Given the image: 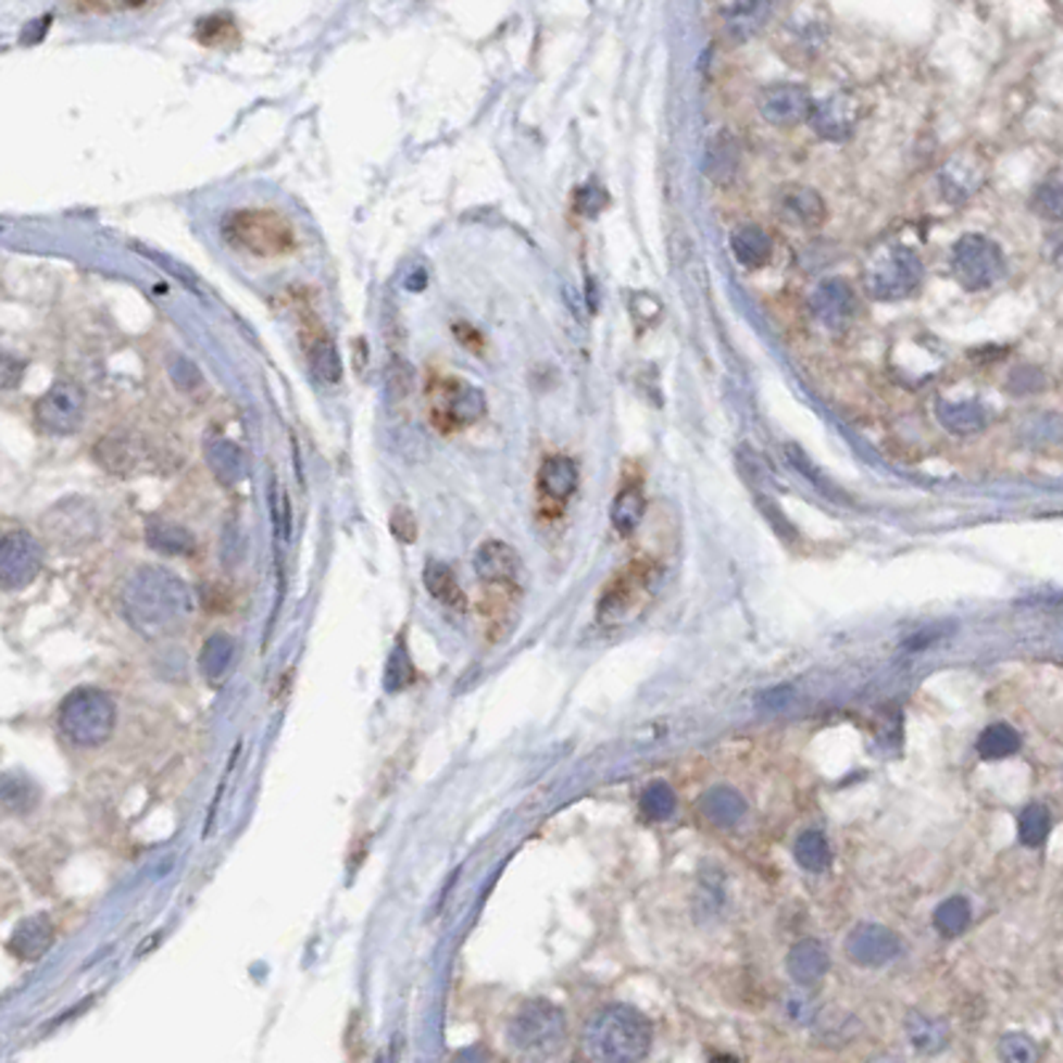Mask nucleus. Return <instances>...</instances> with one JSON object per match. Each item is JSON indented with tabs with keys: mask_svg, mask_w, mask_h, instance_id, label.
Segmentation results:
<instances>
[{
	"mask_svg": "<svg viewBox=\"0 0 1063 1063\" xmlns=\"http://www.w3.org/2000/svg\"><path fill=\"white\" fill-rule=\"evenodd\" d=\"M121 609L136 630L158 638L187 625L192 614V593L173 572L141 566L123 585Z\"/></svg>",
	"mask_w": 1063,
	"mask_h": 1063,
	"instance_id": "nucleus-1",
	"label": "nucleus"
},
{
	"mask_svg": "<svg viewBox=\"0 0 1063 1063\" xmlns=\"http://www.w3.org/2000/svg\"><path fill=\"white\" fill-rule=\"evenodd\" d=\"M583 1048L590 1061L633 1063L649 1055L652 1024L630 1005H606L590 1015L583 1031Z\"/></svg>",
	"mask_w": 1063,
	"mask_h": 1063,
	"instance_id": "nucleus-2",
	"label": "nucleus"
},
{
	"mask_svg": "<svg viewBox=\"0 0 1063 1063\" xmlns=\"http://www.w3.org/2000/svg\"><path fill=\"white\" fill-rule=\"evenodd\" d=\"M221 232L232 248L259 255V259H277L296 248L290 221L279 216L277 211H264V208H242V211L229 213Z\"/></svg>",
	"mask_w": 1063,
	"mask_h": 1063,
	"instance_id": "nucleus-3",
	"label": "nucleus"
},
{
	"mask_svg": "<svg viewBox=\"0 0 1063 1063\" xmlns=\"http://www.w3.org/2000/svg\"><path fill=\"white\" fill-rule=\"evenodd\" d=\"M117 710L110 695L99 689H77L62 702L57 715L59 731L77 748H99L115 731Z\"/></svg>",
	"mask_w": 1063,
	"mask_h": 1063,
	"instance_id": "nucleus-4",
	"label": "nucleus"
},
{
	"mask_svg": "<svg viewBox=\"0 0 1063 1063\" xmlns=\"http://www.w3.org/2000/svg\"><path fill=\"white\" fill-rule=\"evenodd\" d=\"M925 268L920 255L906 245H888L864 268V288L875 301H901L923 285Z\"/></svg>",
	"mask_w": 1063,
	"mask_h": 1063,
	"instance_id": "nucleus-5",
	"label": "nucleus"
},
{
	"mask_svg": "<svg viewBox=\"0 0 1063 1063\" xmlns=\"http://www.w3.org/2000/svg\"><path fill=\"white\" fill-rule=\"evenodd\" d=\"M508 1039L522 1053L535 1059L556 1055L566 1042V1015L548 1000H532L513 1015Z\"/></svg>",
	"mask_w": 1063,
	"mask_h": 1063,
	"instance_id": "nucleus-6",
	"label": "nucleus"
},
{
	"mask_svg": "<svg viewBox=\"0 0 1063 1063\" xmlns=\"http://www.w3.org/2000/svg\"><path fill=\"white\" fill-rule=\"evenodd\" d=\"M428 404L436 428L441 432H458L471 426L487 412L484 393L476 386L458 378H434L428 384Z\"/></svg>",
	"mask_w": 1063,
	"mask_h": 1063,
	"instance_id": "nucleus-7",
	"label": "nucleus"
},
{
	"mask_svg": "<svg viewBox=\"0 0 1063 1063\" xmlns=\"http://www.w3.org/2000/svg\"><path fill=\"white\" fill-rule=\"evenodd\" d=\"M949 266H952L958 285H963L971 292H978L991 288L1002 277L1005 259H1002V250L989 237L965 235L954 245Z\"/></svg>",
	"mask_w": 1063,
	"mask_h": 1063,
	"instance_id": "nucleus-8",
	"label": "nucleus"
},
{
	"mask_svg": "<svg viewBox=\"0 0 1063 1063\" xmlns=\"http://www.w3.org/2000/svg\"><path fill=\"white\" fill-rule=\"evenodd\" d=\"M35 423L43 428L46 434L67 436L80 428L83 415H86V393L77 384L70 380H59L51 386L43 397L35 402L33 408Z\"/></svg>",
	"mask_w": 1063,
	"mask_h": 1063,
	"instance_id": "nucleus-9",
	"label": "nucleus"
},
{
	"mask_svg": "<svg viewBox=\"0 0 1063 1063\" xmlns=\"http://www.w3.org/2000/svg\"><path fill=\"white\" fill-rule=\"evenodd\" d=\"M43 566L40 542L29 532H9L0 537V590H22Z\"/></svg>",
	"mask_w": 1063,
	"mask_h": 1063,
	"instance_id": "nucleus-10",
	"label": "nucleus"
},
{
	"mask_svg": "<svg viewBox=\"0 0 1063 1063\" xmlns=\"http://www.w3.org/2000/svg\"><path fill=\"white\" fill-rule=\"evenodd\" d=\"M301 346L303 354H307L309 370L314 373L316 380L322 384L333 386L338 384L340 375H343V364H340L338 346L333 340L330 330L322 325V320L309 309H303L301 314Z\"/></svg>",
	"mask_w": 1063,
	"mask_h": 1063,
	"instance_id": "nucleus-11",
	"label": "nucleus"
},
{
	"mask_svg": "<svg viewBox=\"0 0 1063 1063\" xmlns=\"http://www.w3.org/2000/svg\"><path fill=\"white\" fill-rule=\"evenodd\" d=\"M811 104H814L811 93L796 83H774L758 93V112L776 128H796L809 121Z\"/></svg>",
	"mask_w": 1063,
	"mask_h": 1063,
	"instance_id": "nucleus-12",
	"label": "nucleus"
},
{
	"mask_svg": "<svg viewBox=\"0 0 1063 1063\" xmlns=\"http://www.w3.org/2000/svg\"><path fill=\"white\" fill-rule=\"evenodd\" d=\"M43 527L57 546L80 548L99 535V518L91 505H86L83 500H70V503L53 508L46 516Z\"/></svg>",
	"mask_w": 1063,
	"mask_h": 1063,
	"instance_id": "nucleus-13",
	"label": "nucleus"
},
{
	"mask_svg": "<svg viewBox=\"0 0 1063 1063\" xmlns=\"http://www.w3.org/2000/svg\"><path fill=\"white\" fill-rule=\"evenodd\" d=\"M859 99L848 91L829 93L820 101L811 104L809 123L822 139L827 141H846L853 134V125L859 121Z\"/></svg>",
	"mask_w": 1063,
	"mask_h": 1063,
	"instance_id": "nucleus-14",
	"label": "nucleus"
},
{
	"mask_svg": "<svg viewBox=\"0 0 1063 1063\" xmlns=\"http://www.w3.org/2000/svg\"><path fill=\"white\" fill-rule=\"evenodd\" d=\"M846 952L856 965L880 967L899 958L901 941L893 930L883 928V925L862 923L851 930V936H848Z\"/></svg>",
	"mask_w": 1063,
	"mask_h": 1063,
	"instance_id": "nucleus-15",
	"label": "nucleus"
},
{
	"mask_svg": "<svg viewBox=\"0 0 1063 1063\" xmlns=\"http://www.w3.org/2000/svg\"><path fill=\"white\" fill-rule=\"evenodd\" d=\"M809 303L816 320L833 330H843L856 314V292L840 277H829L816 285Z\"/></svg>",
	"mask_w": 1063,
	"mask_h": 1063,
	"instance_id": "nucleus-16",
	"label": "nucleus"
},
{
	"mask_svg": "<svg viewBox=\"0 0 1063 1063\" xmlns=\"http://www.w3.org/2000/svg\"><path fill=\"white\" fill-rule=\"evenodd\" d=\"M474 566L479 580L489 585H511L516 583L518 572H522V561H518L516 551L498 540L484 542L479 553H476Z\"/></svg>",
	"mask_w": 1063,
	"mask_h": 1063,
	"instance_id": "nucleus-17",
	"label": "nucleus"
},
{
	"mask_svg": "<svg viewBox=\"0 0 1063 1063\" xmlns=\"http://www.w3.org/2000/svg\"><path fill=\"white\" fill-rule=\"evenodd\" d=\"M779 211L781 216L792 221L800 229H816L827 218V205H824L820 192L809 187H798V184L781 189Z\"/></svg>",
	"mask_w": 1063,
	"mask_h": 1063,
	"instance_id": "nucleus-18",
	"label": "nucleus"
},
{
	"mask_svg": "<svg viewBox=\"0 0 1063 1063\" xmlns=\"http://www.w3.org/2000/svg\"><path fill=\"white\" fill-rule=\"evenodd\" d=\"M787 971H790L792 981L800 984V987H814L829 971L827 949L814 939L796 943L790 949V958H787Z\"/></svg>",
	"mask_w": 1063,
	"mask_h": 1063,
	"instance_id": "nucleus-19",
	"label": "nucleus"
},
{
	"mask_svg": "<svg viewBox=\"0 0 1063 1063\" xmlns=\"http://www.w3.org/2000/svg\"><path fill=\"white\" fill-rule=\"evenodd\" d=\"M577 479H580V471H577L575 460L556 455L548 458L546 463L540 465V474H537V487H540L542 498L553 500V503H564L575 495Z\"/></svg>",
	"mask_w": 1063,
	"mask_h": 1063,
	"instance_id": "nucleus-20",
	"label": "nucleus"
},
{
	"mask_svg": "<svg viewBox=\"0 0 1063 1063\" xmlns=\"http://www.w3.org/2000/svg\"><path fill=\"white\" fill-rule=\"evenodd\" d=\"M772 237L755 224L737 226L731 232V253L745 268H763L772 261Z\"/></svg>",
	"mask_w": 1063,
	"mask_h": 1063,
	"instance_id": "nucleus-21",
	"label": "nucleus"
},
{
	"mask_svg": "<svg viewBox=\"0 0 1063 1063\" xmlns=\"http://www.w3.org/2000/svg\"><path fill=\"white\" fill-rule=\"evenodd\" d=\"M53 941V925L46 915H35L20 923V928L11 936L9 949L20 960H38Z\"/></svg>",
	"mask_w": 1063,
	"mask_h": 1063,
	"instance_id": "nucleus-22",
	"label": "nucleus"
},
{
	"mask_svg": "<svg viewBox=\"0 0 1063 1063\" xmlns=\"http://www.w3.org/2000/svg\"><path fill=\"white\" fill-rule=\"evenodd\" d=\"M981 182H984V173L978 168V160L963 158V154L949 160V163L941 168V189L952 202H960L965 200V197H971L978 187H981Z\"/></svg>",
	"mask_w": 1063,
	"mask_h": 1063,
	"instance_id": "nucleus-23",
	"label": "nucleus"
},
{
	"mask_svg": "<svg viewBox=\"0 0 1063 1063\" xmlns=\"http://www.w3.org/2000/svg\"><path fill=\"white\" fill-rule=\"evenodd\" d=\"M936 417L954 436H973L984 432V426H987V412L978 402H947V399H941L936 404Z\"/></svg>",
	"mask_w": 1063,
	"mask_h": 1063,
	"instance_id": "nucleus-24",
	"label": "nucleus"
},
{
	"mask_svg": "<svg viewBox=\"0 0 1063 1063\" xmlns=\"http://www.w3.org/2000/svg\"><path fill=\"white\" fill-rule=\"evenodd\" d=\"M700 809L715 827H734V824H739V820H742L745 811H748V803L731 787H713V790H708L702 796Z\"/></svg>",
	"mask_w": 1063,
	"mask_h": 1063,
	"instance_id": "nucleus-25",
	"label": "nucleus"
},
{
	"mask_svg": "<svg viewBox=\"0 0 1063 1063\" xmlns=\"http://www.w3.org/2000/svg\"><path fill=\"white\" fill-rule=\"evenodd\" d=\"M726 29L734 38L745 40L755 35L768 20V0H731L724 11Z\"/></svg>",
	"mask_w": 1063,
	"mask_h": 1063,
	"instance_id": "nucleus-26",
	"label": "nucleus"
},
{
	"mask_svg": "<svg viewBox=\"0 0 1063 1063\" xmlns=\"http://www.w3.org/2000/svg\"><path fill=\"white\" fill-rule=\"evenodd\" d=\"M906 1037L920 1053H939L949 1042V1026L941 1018H930L925 1013H910L906 1018Z\"/></svg>",
	"mask_w": 1063,
	"mask_h": 1063,
	"instance_id": "nucleus-27",
	"label": "nucleus"
},
{
	"mask_svg": "<svg viewBox=\"0 0 1063 1063\" xmlns=\"http://www.w3.org/2000/svg\"><path fill=\"white\" fill-rule=\"evenodd\" d=\"M208 465H211L213 476L226 487L237 484L245 474V458L240 452V447H235L232 441L226 439H213L205 450Z\"/></svg>",
	"mask_w": 1063,
	"mask_h": 1063,
	"instance_id": "nucleus-28",
	"label": "nucleus"
},
{
	"mask_svg": "<svg viewBox=\"0 0 1063 1063\" xmlns=\"http://www.w3.org/2000/svg\"><path fill=\"white\" fill-rule=\"evenodd\" d=\"M232 660H235V641L229 636H224V633H216L200 652L202 676L211 680V684H218L229 673Z\"/></svg>",
	"mask_w": 1063,
	"mask_h": 1063,
	"instance_id": "nucleus-29",
	"label": "nucleus"
},
{
	"mask_svg": "<svg viewBox=\"0 0 1063 1063\" xmlns=\"http://www.w3.org/2000/svg\"><path fill=\"white\" fill-rule=\"evenodd\" d=\"M423 583H426V588L432 590V596H436L441 604L455 606V609L465 606L463 588L458 585L450 566L441 564V561H428L426 572H423Z\"/></svg>",
	"mask_w": 1063,
	"mask_h": 1063,
	"instance_id": "nucleus-30",
	"label": "nucleus"
},
{
	"mask_svg": "<svg viewBox=\"0 0 1063 1063\" xmlns=\"http://www.w3.org/2000/svg\"><path fill=\"white\" fill-rule=\"evenodd\" d=\"M97 460L112 474H130L134 468H139V450L128 439L107 436L101 445H97Z\"/></svg>",
	"mask_w": 1063,
	"mask_h": 1063,
	"instance_id": "nucleus-31",
	"label": "nucleus"
},
{
	"mask_svg": "<svg viewBox=\"0 0 1063 1063\" xmlns=\"http://www.w3.org/2000/svg\"><path fill=\"white\" fill-rule=\"evenodd\" d=\"M149 546L158 551L171 553V556H187L195 551V537L187 529L171 522H154L147 529Z\"/></svg>",
	"mask_w": 1063,
	"mask_h": 1063,
	"instance_id": "nucleus-32",
	"label": "nucleus"
},
{
	"mask_svg": "<svg viewBox=\"0 0 1063 1063\" xmlns=\"http://www.w3.org/2000/svg\"><path fill=\"white\" fill-rule=\"evenodd\" d=\"M978 755L987 758V761H997V758H1008L1013 752H1018L1021 748V737L1013 726L1008 724H991L989 728H984V734L978 737Z\"/></svg>",
	"mask_w": 1063,
	"mask_h": 1063,
	"instance_id": "nucleus-33",
	"label": "nucleus"
},
{
	"mask_svg": "<svg viewBox=\"0 0 1063 1063\" xmlns=\"http://www.w3.org/2000/svg\"><path fill=\"white\" fill-rule=\"evenodd\" d=\"M796 859L805 872H816V875H820V872H827L829 862H833L827 838H824L822 833H816V829L803 833L796 843Z\"/></svg>",
	"mask_w": 1063,
	"mask_h": 1063,
	"instance_id": "nucleus-34",
	"label": "nucleus"
},
{
	"mask_svg": "<svg viewBox=\"0 0 1063 1063\" xmlns=\"http://www.w3.org/2000/svg\"><path fill=\"white\" fill-rule=\"evenodd\" d=\"M643 508H647V503H643V495L638 492L636 487L623 489V492H620L612 503L614 529L623 532V535H630V532H636V527L641 524V518H643Z\"/></svg>",
	"mask_w": 1063,
	"mask_h": 1063,
	"instance_id": "nucleus-35",
	"label": "nucleus"
},
{
	"mask_svg": "<svg viewBox=\"0 0 1063 1063\" xmlns=\"http://www.w3.org/2000/svg\"><path fill=\"white\" fill-rule=\"evenodd\" d=\"M971 923V904L963 899V896H952V899L941 901L934 912V925L941 936L952 939V936H960Z\"/></svg>",
	"mask_w": 1063,
	"mask_h": 1063,
	"instance_id": "nucleus-36",
	"label": "nucleus"
},
{
	"mask_svg": "<svg viewBox=\"0 0 1063 1063\" xmlns=\"http://www.w3.org/2000/svg\"><path fill=\"white\" fill-rule=\"evenodd\" d=\"M641 811L654 822L671 820L676 811V792L665 781H652L647 790L641 792Z\"/></svg>",
	"mask_w": 1063,
	"mask_h": 1063,
	"instance_id": "nucleus-37",
	"label": "nucleus"
},
{
	"mask_svg": "<svg viewBox=\"0 0 1063 1063\" xmlns=\"http://www.w3.org/2000/svg\"><path fill=\"white\" fill-rule=\"evenodd\" d=\"M1050 833V814L1045 805H1026L1018 820V840L1024 846L1037 848L1045 843Z\"/></svg>",
	"mask_w": 1063,
	"mask_h": 1063,
	"instance_id": "nucleus-38",
	"label": "nucleus"
},
{
	"mask_svg": "<svg viewBox=\"0 0 1063 1063\" xmlns=\"http://www.w3.org/2000/svg\"><path fill=\"white\" fill-rule=\"evenodd\" d=\"M35 790L33 785L20 774L0 776V803L11 811H25L33 805Z\"/></svg>",
	"mask_w": 1063,
	"mask_h": 1063,
	"instance_id": "nucleus-39",
	"label": "nucleus"
},
{
	"mask_svg": "<svg viewBox=\"0 0 1063 1063\" xmlns=\"http://www.w3.org/2000/svg\"><path fill=\"white\" fill-rule=\"evenodd\" d=\"M237 38V27L232 22V16L226 14H213L208 20L197 22V40L202 46H226L229 40Z\"/></svg>",
	"mask_w": 1063,
	"mask_h": 1063,
	"instance_id": "nucleus-40",
	"label": "nucleus"
},
{
	"mask_svg": "<svg viewBox=\"0 0 1063 1063\" xmlns=\"http://www.w3.org/2000/svg\"><path fill=\"white\" fill-rule=\"evenodd\" d=\"M412 680H415V671H412L408 649H404V643H399V647L393 649V656L388 660L386 689L388 691H402L404 686L412 684Z\"/></svg>",
	"mask_w": 1063,
	"mask_h": 1063,
	"instance_id": "nucleus-41",
	"label": "nucleus"
},
{
	"mask_svg": "<svg viewBox=\"0 0 1063 1063\" xmlns=\"http://www.w3.org/2000/svg\"><path fill=\"white\" fill-rule=\"evenodd\" d=\"M997 1050H1000V1059L1008 1063H1035L1039 1059L1037 1045L1024 1035H1005Z\"/></svg>",
	"mask_w": 1063,
	"mask_h": 1063,
	"instance_id": "nucleus-42",
	"label": "nucleus"
},
{
	"mask_svg": "<svg viewBox=\"0 0 1063 1063\" xmlns=\"http://www.w3.org/2000/svg\"><path fill=\"white\" fill-rule=\"evenodd\" d=\"M268 503H272L274 529H277L283 537H288L290 535V500H288V492H285L283 482L279 479H274V484H272Z\"/></svg>",
	"mask_w": 1063,
	"mask_h": 1063,
	"instance_id": "nucleus-43",
	"label": "nucleus"
},
{
	"mask_svg": "<svg viewBox=\"0 0 1063 1063\" xmlns=\"http://www.w3.org/2000/svg\"><path fill=\"white\" fill-rule=\"evenodd\" d=\"M1061 205H1063V195H1061V182H1059V176H1053L1050 182H1045L1042 187H1039V192H1037V200H1035V208L1039 213H1042L1045 218H1061Z\"/></svg>",
	"mask_w": 1063,
	"mask_h": 1063,
	"instance_id": "nucleus-44",
	"label": "nucleus"
},
{
	"mask_svg": "<svg viewBox=\"0 0 1063 1063\" xmlns=\"http://www.w3.org/2000/svg\"><path fill=\"white\" fill-rule=\"evenodd\" d=\"M604 202H606V195L601 192V187H596V184H588V187H583L580 192H577V211L588 213V216H596V213L604 208Z\"/></svg>",
	"mask_w": 1063,
	"mask_h": 1063,
	"instance_id": "nucleus-45",
	"label": "nucleus"
},
{
	"mask_svg": "<svg viewBox=\"0 0 1063 1063\" xmlns=\"http://www.w3.org/2000/svg\"><path fill=\"white\" fill-rule=\"evenodd\" d=\"M22 373H25V362L0 351V388H11L20 384Z\"/></svg>",
	"mask_w": 1063,
	"mask_h": 1063,
	"instance_id": "nucleus-46",
	"label": "nucleus"
},
{
	"mask_svg": "<svg viewBox=\"0 0 1063 1063\" xmlns=\"http://www.w3.org/2000/svg\"><path fill=\"white\" fill-rule=\"evenodd\" d=\"M391 527H393V535H397L399 540H404V542L415 540V522H412L410 511H404V508H399V511L393 513Z\"/></svg>",
	"mask_w": 1063,
	"mask_h": 1063,
	"instance_id": "nucleus-47",
	"label": "nucleus"
},
{
	"mask_svg": "<svg viewBox=\"0 0 1063 1063\" xmlns=\"http://www.w3.org/2000/svg\"><path fill=\"white\" fill-rule=\"evenodd\" d=\"M787 1013H790L798 1024H809V1021L814 1018V1008H811V1002H805V997H790V1000H787Z\"/></svg>",
	"mask_w": 1063,
	"mask_h": 1063,
	"instance_id": "nucleus-48",
	"label": "nucleus"
},
{
	"mask_svg": "<svg viewBox=\"0 0 1063 1063\" xmlns=\"http://www.w3.org/2000/svg\"><path fill=\"white\" fill-rule=\"evenodd\" d=\"M121 3L125 5V9H141V5H147L149 0H121Z\"/></svg>",
	"mask_w": 1063,
	"mask_h": 1063,
	"instance_id": "nucleus-49",
	"label": "nucleus"
}]
</instances>
